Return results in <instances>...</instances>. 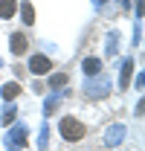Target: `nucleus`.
Instances as JSON below:
<instances>
[{
	"instance_id": "obj_1",
	"label": "nucleus",
	"mask_w": 145,
	"mask_h": 151,
	"mask_svg": "<svg viewBox=\"0 0 145 151\" xmlns=\"http://www.w3.org/2000/svg\"><path fill=\"white\" fill-rule=\"evenodd\" d=\"M58 128H61V137L67 139V142H78L84 134H87V128H84V122H78L75 116H64L61 122H58Z\"/></svg>"
},
{
	"instance_id": "obj_2",
	"label": "nucleus",
	"mask_w": 145,
	"mask_h": 151,
	"mask_svg": "<svg viewBox=\"0 0 145 151\" xmlns=\"http://www.w3.org/2000/svg\"><path fill=\"white\" fill-rule=\"evenodd\" d=\"M29 67H32V73H50V70H52V61L47 55H32Z\"/></svg>"
},
{
	"instance_id": "obj_3",
	"label": "nucleus",
	"mask_w": 145,
	"mask_h": 151,
	"mask_svg": "<svg viewBox=\"0 0 145 151\" xmlns=\"http://www.w3.org/2000/svg\"><path fill=\"white\" fill-rule=\"evenodd\" d=\"M18 12V3L15 0H0V18H12Z\"/></svg>"
},
{
	"instance_id": "obj_4",
	"label": "nucleus",
	"mask_w": 145,
	"mask_h": 151,
	"mask_svg": "<svg viewBox=\"0 0 145 151\" xmlns=\"http://www.w3.org/2000/svg\"><path fill=\"white\" fill-rule=\"evenodd\" d=\"M18 93H20L18 84H3V99H15Z\"/></svg>"
},
{
	"instance_id": "obj_5",
	"label": "nucleus",
	"mask_w": 145,
	"mask_h": 151,
	"mask_svg": "<svg viewBox=\"0 0 145 151\" xmlns=\"http://www.w3.org/2000/svg\"><path fill=\"white\" fill-rule=\"evenodd\" d=\"M12 47H15V52H18V55H20V52H26V38H23V35H15Z\"/></svg>"
},
{
	"instance_id": "obj_6",
	"label": "nucleus",
	"mask_w": 145,
	"mask_h": 151,
	"mask_svg": "<svg viewBox=\"0 0 145 151\" xmlns=\"http://www.w3.org/2000/svg\"><path fill=\"white\" fill-rule=\"evenodd\" d=\"M23 18H26V23H32V20H35V12H32V6H29V3L23 6Z\"/></svg>"
},
{
	"instance_id": "obj_7",
	"label": "nucleus",
	"mask_w": 145,
	"mask_h": 151,
	"mask_svg": "<svg viewBox=\"0 0 145 151\" xmlns=\"http://www.w3.org/2000/svg\"><path fill=\"white\" fill-rule=\"evenodd\" d=\"M99 67H102V64H99V61H87V64H84V70H87V73H96V70H99Z\"/></svg>"
}]
</instances>
